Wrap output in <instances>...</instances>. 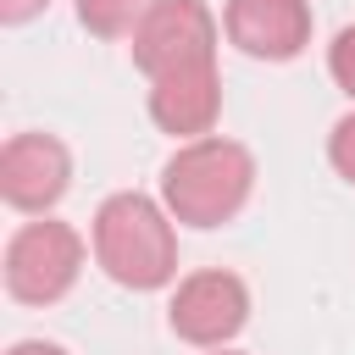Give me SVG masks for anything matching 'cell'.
<instances>
[{"label":"cell","mask_w":355,"mask_h":355,"mask_svg":"<svg viewBox=\"0 0 355 355\" xmlns=\"http://www.w3.org/2000/svg\"><path fill=\"white\" fill-rule=\"evenodd\" d=\"M83 266V239L67 222H28L6 244V294L22 305H55Z\"/></svg>","instance_id":"obj_3"},{"label":"cell","mask_w":355,"mask_h":355,"mask_svg":"<svg viewBox=\"0 0 355 355\" xmlns=\"http://www.w3.org/2000/svg\"><path fill=\"white\" fill-rule=\"evenodd\" d=\"M327 72H333V83L355 100V28H338V39L327 44Z\"/></svg>","instance_id":"obj_10"},{"label":"cell","mask_w":355,"mask_h":355,"mask_svg":"<svg viewBox=\"0 0 355 355\" xmlns=\"http://www.w3.org/2000/svg\"><path fill=\"white\" fill-rule=\"evenodd\" d=\"M72 183V155L55 133H17L0 150V194L17 211H50Z\"/></svg>","instance_id":"obj_6"},{"label":"cell","mask_w":355,"mask_h":355,"mask_svg":"<svg viewBox=\"0 0 355 355\" xmlns=\"http://www.w3.org/2000/svg\"><path fill=\"white\" fill-rule=\"evenodd\" d=\"M94 261L122 288H161V283H172L178 239H172L166 211L150 194H139V189L111 194L94 211Z\"/></svg>","instance_id":"obj_2"},{"label":"cell","mask_w":355,"mask_h":355,"mask_svg":"<svg viewBox=\"0 0 355 355\" xmlns=\"http://www.w3.org/2000/svg\"><path fill=\"white\" fill-rule=\"evenodd\" d=\"M222 355H239V349H222Z\"/></svg>","instance_id":"obj_14"},{"label":"cell","mask_w":355,"mask_h":355,"mask_svg":"<svg viewBox=\"0 0 355 355\" xmlns=\"http://www.w3.org/2000/svg\"><path fill=\"white\" fill-rule=\"evenodd\" d=\"M44 6H50V0H0V22L17 28V22H28V17H39Z\"/></svg>","instance_id":"obj_12"},{"label":"cell","mask_w":355,"mask_h":355,"mask_svg":"<svg viewBox=\"0 0 355 355\" xmlns=\"http://www.w3.org/2000/svg\"><path fill=\"white\" fill-rule=\"evenodd\" d=\"M327 161L338 166V178L355 183V116H344V122L333 128V139H327Z\"/></svg>","instance_id":"obj_11"},{"label":"cell","mask_w":355,"mask_h":355,"mask_svg":"<svg viewBox=\"0 0 355 355\" xmlns=\"http://www.w3.org/2000/svg\"><path fill=\"white\" fill-rule=\"evenodd\" d=\"M6 355H67L61 344H44V338H22V344H11Z\"/></svg>","instance_id":"obj_13"},{"label":"cell","mask_w":355,"mask_h":355,"mask_svg":"<svg viewBox=\"0 0 355 355\" xmlns=\"http://www.w3.org/2000/svg\"><path fill=\"white\" fill-rule=\"evenodd\" d=\"M222 111V78H216V61H200V67H178L166 78H150V116L161 133L172 139H200L211 133Z\"/></svg>","instance_id":"obj_8"},{"label":"cell","mask_w":355,"mask_h":355,"mask_svg":"<svg viewBox=\"0 0 355 355\" xmlns=\"http://www.w3.org/2000/svg\"><path fill=\"white\" fill-rule=\"evenodd\" d=\"M172 333L183 344H200V349H222L244 322H250V288L233 277V272H194L178 283L172 294V311H166Z\"/></svg>","instance_id":"obj_5"},{"label":"cell","mask_w":355,"mask_h":355,"mask_svg":"<svg viewBox=\"0 0 355 355\" xmlns=\"http://www.w3.org/2000/svg\"><path fill=\"white\" fill-rule=\"evenodd\" d=\"M133 61L150 78L216 61V17L200 0H155V11L133 33Z\"/></svg>","instance_id":"obj_4"},{"label":"cell","mask_w":355,"mask_h":355,"mask_svg":"<svg viewBox=\"0 0 355 355\" xmlns=\"http://www.w3.org/2000/svg\"><path fill=\"white\" fill-rule=\"evenodd\" d=\"M250 189H255V161L233 139H189L161 166V200L189 227H222L227 216L244 211Z\"/></svg>","instance_id":"obj_1"},{"label":"cell","mask_w":355,"mask_h":355,"mask_svg":"<svg viewBox=\"0 0 355 355\" xmlns=\"http://www.w3.org/2000/svg\"><path fill=\"white\" fill-rule=\"evenodd\" d=\"M227 39L261 61H294L311 44L305 0H227Z\"/></svg>","instance_id":"obj_7"},{"label":"cell","mask_w":355,"mask_h":355,"mask_svg":"<svg viewBox=\"0 0 355 355\" xmlns=\"http://www.w3.org/2000/svg\"><path fill=\"white\" fill-rule=\"evenodd\" d=\"M155 11V0H78V22L94 39H128Z\"/></svg>","instance_id":"obj_9"}]
</instances>
